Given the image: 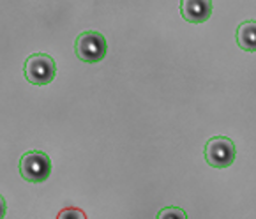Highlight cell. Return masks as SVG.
<instances>
[{
    "mask_svg": "<svg viewBox=\"0 0 256 219\" xmlns=\"http://www.w3.org/2000/svg\"><path fill=\"white\" fill-rule=\"evenodd\" d=\"M20 174L23 180L32 182V184H41L48 180L52 174V161L50 156L42 150H30L25 152L20 159Z\"/></svg>",
    "mask_w": 256,
    "mask_h": 219,
    "instance_id": "3957f363",
    "label": "cell"
},
{
    "mask_svg": "<svg viewBox=\"0 0 256 219\" xmlns=\"http://www.w3.org/2000/svg\"><path fill=\"white\" fill-rule=\"evenodd\" d=\"M74 52L76 57L85 64H98L106 57L108 44L101 32L87 30L76 38L74 41Z\"/></svg>",
    "mask_w": 256,
    "mask_h": 219,
    "instance_id": "6da1fadb",
    "label": "cell"
},
{
    "mask_svg": "<svg viewBox=\"0 0 256 219\" xmlns=\"http://www.w3.org/2000/svg\"><path fill=\"white\" fill-rule=\"evenodd\" d=\"M23 72H25L26 82H30L32 85H38V87H42V85L52 84L55 80L56 64L46 53H32L30 57L25 58Z\"/></svg>",
    "mask_w": 256,
    "mask_h": 219,
    "instance_id": "7a4b0ae2",
    "label": "cell"
},
{
    "mask_svg": "<svg viewBox=\"0 0 256 219\" xmlns=\"http://www.w3.org/2000/svg\"><path fill=\"white\" fill-rule=\"evenodd\" d=\"M56 219H87L85 212L82 208H76V207H68V208H62L56 216Z\"/></svg>",
    "mask_w": 256,
    "mask_h": 219,
    "instance_id": "ba28073f",
    "label": "cell"
},
{
    "mask_svg": "<svg viewBox=\"0 0 256 219\" xmlns=\"http://www.w3.org/2000/svg\"><path fill=\"white\" fill-rule=\"evenodd\" d=\"M205 161L208 162V166L212 168H228L234 164L235 150L234 142L228 136H214L205 144Z\"/></svg>",
    "mask_w": 256,
    "mask_h": 219,
    "instance_id": "277c9868",
    "label": "cell"
},
{
    "mask_svg": "<svg viewBox=\"0 0 256 219\" xmlns=\"http://www.w3.org/2000/svg\"><path fill=\"white\" fill-rule=\"evenodd\" d=\"M8 214V204H6V198L0 194V219H4Z\"/></svg>",
    "mask_w": 256,
    "mask_h": 219,
    "instance_id": "9c48e42d",
    "label": "cell"
},
{
    "mask_svg": "<svg viewBox=\"0 0 256 219\" xmlns=\"http://www.w3.org/2000/svg\"><path fill=\"white\" fill-rule=\"evenodd\" d=\"M212 0H180V16L192 25L205 23L212 16Z\"/></svg>",
    "mask_w": 256,
    "mask_h": 219,
    "instance_id": "5b68a950",
    "label": "cell"
},
{
    "mask_svg": "<svg viewBox=\"0 0 256 219\" xmlns=\"http://www.w3.org/2000/svg\"><path fill=\"white\" fill-rule=\"evenodd\" d=\"M238 48L248 53H256V20H246L235 30Z\"/></svg>",
    "mask_w": 256,
    "mask_h": 219,
    "instance_id": "8992f818",
    "label": "cell"
},
{
    "mask_svg": "<svg viewBox=\"0 0 256 219\" xmlns=\"http://www.w3.org/2000/svg\"><path fill=\"white\" fill-rule=\"evenodd\" d=\"M156 219H188V214L178 207H164L158 212Z\"/></svg>",
    "mask_w": 256,
    "mask_h": 219,
    "instance_id": "52a82bcc",
    "label": "cell"
}]
</instances>
